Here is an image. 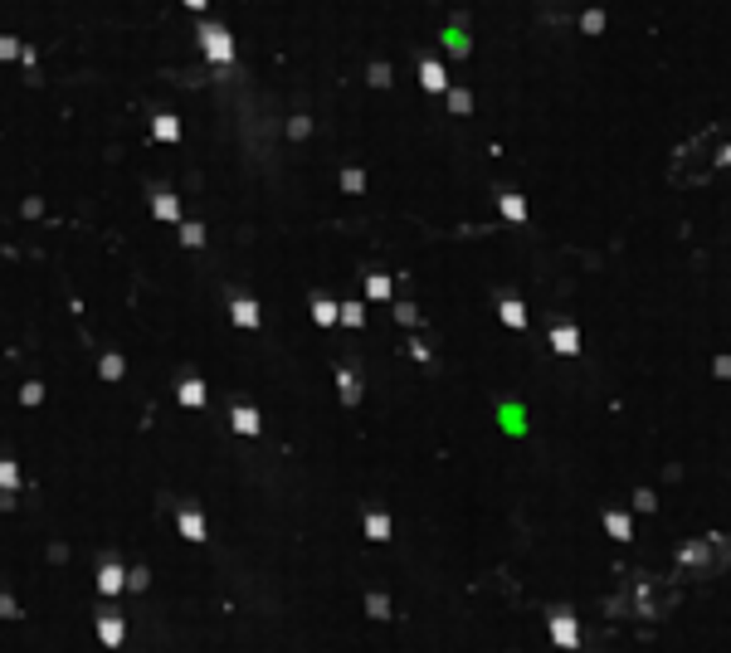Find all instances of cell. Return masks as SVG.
Returning a JSON list of instances; mask_svg holds the SVG:
<instances>
[{"label": "cell", "mask_w": 731, "mask_h": 653, "mask_svg": "<svg viewBox=\"0 0 731 653\" xmlns=\"http://www.w3.org/2000/svg\"><path fill=\"white\" fill-rule=\"evenodd\" d=\"M502 210H507V215H512V219H522V215H527V205H522L517 195H507V200H502Z\"/></svg>", "instance_id": "obj_14"}, {"label": "cell", "mask_w": 731, "mask_h": 653, "mask_svg": "<svg viewBox=\"0 0 731 653\" xmlns=\"http://www.w3.org/2000/svg\"><path fill=\"white\" fill-rule=\"evenodd\" d=\"M156 136H161V141H176V136H181V122H176L171 112H161V117H156Z\"/></svg>", "instance_id": "obj_6"}, {"label": "cell", "mask_w": 731, "mask_h": 653, "mask_svg": "<svg viewBox=\"0 0 731 653\" xmlns=\"http://www.w3.org/2000/svg\"><path fill=\"white\" fill-rule=\"evenodd\" d=\"M181 405H205V385H200V381H181Z\"/></svg>", "instance_id": "obj_5"}, {"label": "cell", "mask_w": 731, "mask_h": 653, "mask_svg": "<svg viewBox=\"0 0 731 653\" xmlns=\"http://www.w3.org/2000/svg\"><path fill=\"white\" fill-rule=\"evenodd\" d=\"M342 322H352V326H361V307H356V302H347V307H342Z\"/></svg>", "instance_id": "obj_16"}, {"label": "cell", "mask_w": 731, "mask_h": 653, "mask_svg": "<svg viewBox=\"0 0 731 653\" xmlns=\"http://www.w3.org/2000/svg\"><path fill=\"white\" fill-rule=\"evenodd\" d=\"M186 5H190V10H205V5H210V0H186Z\"/></svg>", "instance_id": "obj_20"}, {"label": "cell", "mask_w": 731, "mask_h": 653, "mask_svg": "<svg viewBox=\"0 0 731 653\" xmlns=\"http://www.w3.org/2000/svg\"><path fill=\"white\" fill-rule=\"evenodd\" d=\"M312 317H317V322H332V317H337V307H332L327 298H317V302H312Z\"/></svg>", "instance_id": "obj_11"}, {"label": "cell", "mask_w": 731, "mask_h": 653, "mask_svg": "<svg viewBox=\"0 0 731 653\" xmlns=\"http://www.w3.org/2000/svg\"><path fill=\"white\" fill-rule=\"evenodd\" d=\"M151 210H156V219H176V215H181L176 195H156V200H151Z\"/></svg>", "instance_id": "obj_4"}, {"label": "cell", "mask_w": 731, "mask_h": 653, "mask_svg": "<svg viewBox=\"0 0 731 653\" xmlns=\"http://www.w3.org/2000/svg\"><path fill=\"white\" fill-rule=\"evenodd\" d=\"M502 322H507V326H522V322H527L522 302H502Z\"/></svg>", "instance_id": "obj_8"}, {"label": "cell", "mask_w": 731, "mask_h": 653, "mask_svg": "<svg viewBox=\"0 0 731 653\" xmlns=\"http://www.w3.org/2000/svg\"><path fill=\"white\" fill-rule=\"evenodd\" d=\"M234 322H239V326H259V307H254V298H234Z\"/></svg>", "instance_id": "obj_3"}, {"label": "cell", "mask_w": 731, "mask_h": 653, "mask_svg": "<svg viewBox=\"0 0 731 653\" xmlns=\"http://www.w3.org/2000/svg\"><path fill=\"white\" fill-rule=\"evenodd\" d=\"M419 79H424V88H429V93H444V88H449L444 64H434V59H424V64H419Z\"/></svg>", "instance_id": "obj_2"}, {"label": "cell", "mask_w": 731, "mask_h": 653, "mask_svg": "<svg viewBox=\"0 0 731 653\" xmlns=\"http://www.w3.org/2000/svg\"><path fill=\"white\" fill-rule=\"evenodd\" d=\"M234 429H244V434H259V414H254V409H234Z\"/></svg>", "instance_id": "obj_7"}, {"label": "cell", "mask_w": 731, "mask_h": 653, "mask_svg": "<svg viewBox=\"0 0 731 653\" xmlns=\"http://www.w3.org/2000/svg\"><path fill=\"white\" fill-rule=\"evenodd\" d=\"M15 54H20V44H15L10 34H0V59H15Z\"/></svg>", "instance_id": "obj_15"}, {"label": "cell", "mask_w": 731, "mask_h": 653, "mask_svg": "<svg viewBox=\"0 0 731 653\" xmlns=\"http://www.w3.org/2000/svg\"><path fill=\"white\" fill-rule=\"evenodd\" d=\"M342 186H347V191H361L366 181H361V171H347V176H342Z\"/></svg>", "instance_id": "obj_17"}, {"label": "cell", "mask_w": 731, "mask_h": 653, "mask_svg": "<svg viewBox=\"0 0 731 653\" xmlns=\"http://www.w3.org/2000/svg\"><path fill=\"white\" fill-rule=\"evenodd\" d=\"M103 376H108V381H112V376H122V361H117V356H108V361H103Z\"/></svg>", "instance_id": "obj_18"}, {"label": "cell", "mask_w": 731, "mask_h": 653, "mask_svg": "<svg viewBox=\"0 0 731 653\" xmlns=\"http://www.w3.org/2000/svg\"><path fill=\"white\" fill-rule=\"evenodd\" d=\"M580 29H585V34H600V29H605V15H600V10L580 15Z\"/></svg>", "instance_id": "obj_9"}, {"label": "cell", "mask_w": 731, "mask_h": 653, "mask_svg": "<svg viewBox=\"0 0 731 653\" xmlns=\"http://www.w3.org/2000/svg\"><path fill=\"white\" fill-rule=\"evenodd\" d=\"M195 39H200V49H205L210 64H219V69L234 64V34L219 25V20H200V25H195Z\"/></svg>", "instance_id": "obj_1"}, {"label": "cell", "mask_w": 731, "mask_h": 653, "mask_svg": "<svg viewBox=\"0 0 731 653\" xmlns=\"http://www.w3.org/2000/svg\"><path fill=\"white\" fill-rule=\"evenodd\" d=\"M556 352H575V332H570V326L556 332Z\"/></svg>", "instance_id": "obj_12"}, {"label": "cell", "mask_w": 731, "mask_h": 653, "mask_svg": "<svg viewBox=\"0 0 731 653\" xmlns=\"http://www.w3.org/2000/svg\"><path fill=\"white\" fill-rule=\"evenodd\" d=\"M117 585H122V580H117V571H112V566H108V571H103V590H108V595H112Z\"/></svg>", "instance_id": "obj_19"}, {"label": "cell", "mask_w": 731, "mask_h": 653, "mask_svg": "<svg viewBox=\"0 0 731 653\" xmlns=\"http://www.w3.org/2000/svg\"><path fill=\"white\" fill-rule=\"evenodd\" d=\"M181 239L195 249V244H205V229H200V224H181Z\"/></svg>", "instance_id": "obj_10"}, {"label": "cell", "mask_w": 731, "mask_h": 653, "mask_svg": "<svg viewBox=\"0 0 731 653\" xmlns=\"http://www.w3.org/2000/svg\"><path fill=\"white\" fill-rule=\"evenodd\" d=\"M371 298H390V278H380V273L371 278Z\"/></svg>", "instance_id": "obj_13"}]
</instances>
